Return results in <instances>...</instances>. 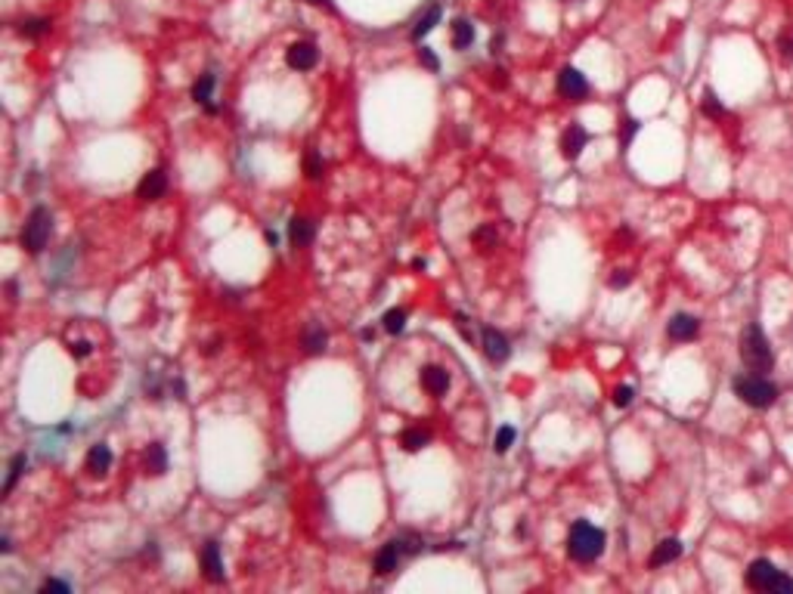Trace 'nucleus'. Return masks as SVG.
Here are the masks:
<instances>
[{"instance_id":"nucleus-18","label":"nucleus","mask_w":793,"mask_h":594,"mask_svg":"<svg viewBox=\"0 0 793 594\" xmlns=\"http://www.w3.org/2000/svg\"><path fill=\"white\" fill-rule=\"evenodd\" d=\"M301 344H304V353L316 356V353L325 350V344H329V334H325L323 325H307V328H304V338H301Z\"/></svg>"},{"instance_id":"nucleus-2","label":"nucleus","mask_w":793,"mask_h":594,"mask_svg":"<svg viewBox=\"0 0 793 594\" xmlns=\"http://www.w3.org/2000/svg\"><path fill=\"white\" fill-rule=\"evenodd\" d=\"M741 359H743V365H747L753 375L772 371V365H774L772 346H768L765 334H762V328L756 325V322L743 328V334H741Z\"/></svg>"},{"instance_id":"nucleus-12","label":"nucleus","mask_w":793,"mask_h":594,"mask_svg":"<svg viewBox=\"0 0 793 594\" xmlns=\"http://www.w3.org/2000/svg\"><path fill=\"white\" fill-rule=\"evenodd\" d=\"M697 331H700V322L688 313H675L673 319H669V328H666V334L673 340H694Z\"/></svg>"},{"instance_id":"nucleus-36","label":"nucleus","mask_w":793,"mask_h":594,"mask_svg":"<svg viewBox=\"0 0 793 594\" xmlns=\"http://www.w3.org/2000/svg\"><path fill=\"white\" fill-rule=\"evenodd\" d=\"M41 591H44V594H50V591H63V594H65V591H69V585H65V582H59V579H47L44 585H41Z\"/></svg>"},{"instance_id":"nucleus-1","label":"nucleus","mask_w":793,"mask_h":594,"mask_svg":"<svg viewBox=\"0 0 793 594\" xmlns=\"http://www.w3.org/2000/svg\"><path fill=\"white\" fill-rule=\"evenodd\" d=\"M605 532L598 526H592L589 520H576L570 526V536H567V554L574 557L576 563H592L605 554Z\"/></svg>"},{"instance_id":"nucleus-31","label":"nucleus","mask_w":793,"mask_h":594,"mask_svg":"<svg viewBox=\"0 0 793 594\" xmlns=\"http://www.w3.org/2000/svg\"><path fill=\"white\" fill-rule=\"evenodd\" d=\"M632 396H636V390H632L629 384H626V387H617V390H613V406H617V408H626V406L632 402Z\"/></svg>"},{"instance_id":"nucleus-16","label":"nucleus","mask_w":793,"mask_h":594,"mask_svg":"<svg viewBox=\"0 0 793 594\" xmlns=\"http://www.w3.org/2000/svg\"><path fill=\"white\" fill-rule=\"evenodd\" d=\"M288 239H292L294 248H304L313 241V223L307 217H292L288 220Z\"/></svg>"},{"instance_id":"nucleus-3","label":"nucleus","mask_w":793,"mask_h":594,"mask_svg":"<svg viewBox=\"0 0 793 594\" xmlns=\"http://www.w3.org/2000/svg\"><path fill=\"white\" fill-rule=\"evenodd\" d=\"M743 579H747V588H753V591H793V579L768 560H753Z\"/></svg>"},{"instance_id":"nucleus-17","label":"nucleus","mask_w":793,"mask_h":594,"mask_svg":"<svg viewBox=\"0 0 793 594\" xmlns=\"http://www.w3.org/2000/svg\"><path fill=\"white\" fill-rule=\"evenodd\" d=\"M679 554H682L679 538H663V542L654 548V554H651V566H666V563H673Z\"/></svg>"},{"instance_id":"nucleus-30","label":"nucleus","mask_w":793,"mask_h":594,"mask_svg":"<svg viewBox=\"0 0 793 594\" xmlns=\"http://www.w3.org/2000/svg\"><path fill=\"white\" fill-rule=\"evenodd\" d=\"M778 53L784 56L787 62H793V28H787L778 34Z\"/></svg>"},{"instance_id":"nucleus-5","label":"nucleus","mask_w":793,"mask_h":594,"mask_svg":"<svg viewBox=\"0 0 793 594\" xmlns=\"http://www.w3.org/2000/svg\"><path fill=\"white\" fill-rule=\"evenodd\" d=\"M50 232H53V217L47 208H34L32 214H28V223L25 229H22V248H25L28 254H41L47 248V241H50Z\"/></svg>"},{"instance_id":"nucleus-39","label":"nucleus","mask_w":793,"mask_h":594,"mask_svg":"<svg viewBox=\"0 0 793 594\" xmlns=\"http://www.w3.org/2000/svg\"><path fill=\"white\" fill-rule=\"evenodd\" d=\"M263 235H267V241H270V245H276V241H279V235H276L273 229H267V232H263Z\"/></svg>"},{"instance_id":"nucleus-10","label":"nucleus","mask_w":793,"mask_h":594,"mask_svg":"<svg viewBox=\"0 0 793 594\" xmlns=\"http://www.w3.org/2000/svg\"><path fill=\"white\" fill-rule=\"evenodd\" d=\"M586 142H589L586 130H583L580 124H570V127L564 130V136H561V155L567 161H576L583 155V148H586Z\"/></svg>"},{"instance_id":"nucleus-9","label":"nucleus","mask_w":793,"mask_h":594,"mask_svg":"<svg viewBox=\"0 0 793 594\" xmlns=\"http://www.w3.org/2000/svg\"><path fill=\"white\" fill-rule=\"evenodd\" d=\"M403 554H406V548H403V538H393V542H387L384 548L378 551V557H375V573H378V575L393 573Z\"/></svg>"},{"instance_id":"nucleus-37","label":"nucleus","mask_w":793,"mask_h":594,"mask_svg":"<svg viewBox=\"0 0 793 594\" xmlns=\"http://www.w3.org/2000/svg\"><path fill=\"white\" fill-rule=\"evenodd\" d=\"M69 350H72V356H75V359H84L90 353V344H87V340H78V344H72Z\"/></svg>"},{"instance_id":"nucleus-22","label":"nucleus","mask_w":793,"mask_h":594,"mask_svg":"<svg viewBox=\"0 0 793 594\" xmlns=\"http://www.w3.org/2000/svg\"><path fill=\"white\" fill-rule=\"evenodd\" d=\"M425 443H428V430H422V427H409V430L400 433V446L406 452H419Z\"/></svg>"},{"instance_id":"nucleus-19","label":"nucleus","mask_w":793,"mask_h":594,"mask_svg":"<svg viewBox=\"0 0 793 594\" xmlns=\"http://www.w3.org/2000/svg\"><path fill=\"white\" fill-rule=\"evenodd\" d=\"M112 468V449L109 446H90L87 452V470L90 474H106V470Z\"/></svg>"},{"instance_id":"nucleus-35","label":"nucleus","mask_w":793,"mask_h":594,"mask_svg":"<svg viewBox=\"0 0 793 594\" xmlns=\"http://www.w3.org/2000/svg\"><path fill=\"white\" fill-rule=\"evenodd\" d=\"M632 282V272L629 270H617L611 276V288H626V285Z\"/></svg>"},{"instance_id":"nucleus-33","label":"nucleus","mask_w":793,"mask_h":594,"mask_svg":"<svg viewBox=\"0 0 793 594\" xmlns=\"http://www.w3.org/2000/svg\"><path fill=\"white\" fill-rule=\"evenodd\" d=\"M636 133H638V121H636V118H626V121H623V130H620V142H623V146H629Z\"/></svg>"},{"instance_id":"nucleus-14","label":"nucleus","mask_w":793,"mask_h":594,"mask_svg":"<svg viewBox=\"0 0 793 594\" xmlns=\"http://www.w3.org/2000/svg\"><path fill=\"white\" fill-rule=\"evenodd\" d=\"M214 84H217V80H214V74H202V78L193 84V99H195L199 105H205L211 115H217L220 105L211 102V99H214Z\"/></svg>"},{"instance_id":"nucleus-11","label":"nucleus","mask_w":793,"mask_h":594,"mask_svg":"<svg viewBox=\"0 0 793 594\" xmlns=\"http://www.w3.org/2000/svg\"><path fill=\"white\" fill-rule=\"evenodd\" d=\"M484 353H487L490 362H506L512 346H508L506 334L496 331V328H484Z\"/></svg>"},{"instance_id":"nucleus-29","label":"nucleus","mask_w":793,"mask_h":594,"mask_svg":"<svg viewBox=\"0 0 793 594\" xmlns=\"http://www.w3.org/2000/svg\"><path fill=\"white\" fill-rule=\"evenodd\" d=\"M700 109H704V115H710V118H722V115H725V105L719 102L713 90L704 93V102H700Z\"/></svg>"},{"instance_id":"nucleus-28","label":"nucleus","mask_w":793,"mask_h":594,"mask_svg":"<svg viewBox=\"0 0 793 594\" xmlns=\"http://www.w3.org/2000/svg\"><path fill=\"white\" fill-rule=\"evenodd\" d=\"M496 241H499V235H496L493 226H481L475 232V245L481 248V251H490V248H496Z\"/></svg>"},{"instance_id":"nucleus-8","label":"nucleus","mask_w":793,"mask_h":594,"mask_svg":"<svg viewBox=\"0 0 793 594\" xmlns=\"http://www.w3.org/2000/svg\"><path fill=\"white\" fill-rule=\"evenodd\" d=\"M164 192H168V173H164L162 167L149 170L137 186V198H143V201H158Z\"/></svg>"},{"instance_id":"nucleus-20","label":"nucleus","mask_w":793,"mask_h":594,"mask_svg":"<svg viewBox=\"0 0 793 594\" xmlns=\"http://www.w3.org/2000/svg\"><path fill=\"white\" fill-rule=\"evenodd\" d=\"M168 470V455H164V446L162 443H152L146 449V474L152 476H162Z\"/></svg>"},{"instance_id":"nucleus-7","label":"nucleus","mask_w":793,"mask_h":594,"mask_svg":"<svg viewBox=\"0 0 793 594\" xmlns=\"http://www.w3.org/2000/svg\"><path fill=\"white\" fill-rule=\"evenodd\" d=\"M316 59H319V53L310 41H298L285 50V62H288V68H294V72H310V68L316 65Z\"/></svg>"},{"instance_id":"nucleus-23","label":"nucleus","mask_w":793,"mask_h":594,"mask_svg":"<svg viewBox=\"0 0 793 594\" xmlns=\"http://www.w3.org/2000/svg\"><path fill=\"white\" fill-rule=\"evenodd\" d=\"M440 22V6H431V10L425 12V19H419L413 28V41H422L425 34H431V28Z\"/></svg>"},{"instance_id":"nucleus-40","label":"nucleus","mask_w":793,"mask_h":594,"mask_svg":"<svg viewBox=\"0 0 793 594\" xmlns=\"http://www.w3.org/2000/svg\"><path fill=\"white\" fill-rule=\"evenodd\" d=\"M307 3H313V6H325L329 0H307Z\"/></svg>"},{"instance_id":"nucleus-6","label":"nucleus","mask_w":793,"mask_h":594,"mask_svg":"<svg viewBox=\"0 0 793 594\" xmlns=\"http://www.w3.org/2000/svg\"><path fill=\"white\" fill-rule=\"evenodd\" d=\"M558 93H561L564 99H574V102H580V99L589 96V80L586 74L580 72V68H561V74H558Z\"/></svg>"},{"instance_id":"nucleus-26","label":"nucleus","mask_w":793,"mask_h":594,"mask_svg":"<svg viewBox=\"0 0 793 594\" xmlns=\"http://www.w3.org/2000/svg\"><path fill=\"white\" fill-rule=\"evenodd\" d=\"M406 328V309H387L384 313V331L400 334Z\"/></svg>"},{"instance_id":"nucleus-24","label":"nucleus","mask_w":793,"mask_h":594,"mask_svg":"<svg viewBox=\"0 0 793 594\" xmlns=\"http://www.w3.org/2000/svg\"><path fill=\"white\" fill-rule=\"evenodd\" d=\"M44 31H50V19H22L19 22L22 37H41Z\"/></svg>"},{"instance_id":"nucleus-27","label":"nucleus","mask_w":793,"mask_h":594,"mask_svg":"<svg viewBox=\"0 0 793 594\" xmlns=\"http://www.w3.org/2000/svg\"><path fill=\"white\" fill-rule=\"evenodd\" d=\"M514 437H518V430H514L512 424L499 427V430H496V439H493V449L499 452V455H502V452H508V449H512V443H514Z\"/></svg>"},{"instance_id":"nucleus-38","label":"nucleus","mask_w":793,"mask_h":594,"mask_svg":"<svg viewBox=\"0 0 793 594\" xmlns=\"http://www.w3.org/2000/svg\"><path fill=\"white\" fill-rule=\"evenodd\" d=\"M490 84H493V87H506V84H508V78H506V68H496V72H493V78H490Z\"/></svg>"},{"instance_id":"nucleus-34","label":"nucleus","mask_w":793,"mask_h":594,"mask_svg":"<svg viewBox=\"0 0 793 594\" xmlns=\"http://www.w3.org/2000/svg\"><path fill=\"white\" fill-rule=\"evenodd\" d=\"M419 59H422V65L431 68V72H437V68H440V59L434 56V50H431V47H422V50H419Z\"/></svg>"},{"instance_id":"nucleus-25","label":"nucleus","mask_w":793,"mask_h":594,"mask_svg":"<svg viewBox=\"0 0 793 594\" xmlns=\"http://www.w3.org/2000/svg\"><path fill=\"white\" fill-rule=\"evenodd\" d=\"M25 464H28V455H25V452H19V455L13 458V464H10V474H7V483H3V492H13V486H16V480L22 476Z\"/></svg>"},{"instance_id":"nucleus-15","label":"nucleus","mask_w":793,"mask_h":594,"mask_svg":"<svg viewBox=\"0 0 793 594\" xmlns=\"http://www.w3.org/2000/svg\"><path fill=\"white\" fill-rule=\"evenodd\" d=\"M422 387L431 396H440L450 390V375L444 368H437V365H428V368H422Z\"/></svg>"},{"instance_id":"nucleus-4","label":"nucleus","mask_w":793,"mask_h":594,"mask_svg":"<svg viewBox=\"0 0 793 594\" xmlns=\"http://www.w3.org/2000/svg\"><path fill=\"white\" fill-rule=\"evenodd\" d=\"M735 393L750 408H768L774 402V396H778V387L772 381H765L762 375H741L735 377Z\"/></svg>"},{"instance_id":"nucleus-21","label":"nucleus","mask_w":793,"mask_h":594,"mask_svg":"<svg viewBox=\"0 0 793 594\" xmlns=\"http://www.w3.org/2000/svg\"><path fill=\"white\" fill-rule=\"evenodd\" d=\"M475 43V28H471L468 19H456L453 22V47L456 50H465Z\"/></svg>"},{"instance_id":"nucleus-32","label":"nucleus","mask_w":793,"mask_h":594,"mask_svg":"<svg viewBox=\"0 0 793 594\" xmlns=\"http://www.w3.org/2000/svg\"><path fill=\"white\" fill-rule=\"evenodd\" d=\"M323 167H325V164H323V158H319L316 152H310V155H307V177H310V179L323 177Z\"/></svg>"},{"instance_id":"nucleus-13","label":"nucleus","mask_w":793,"mask_h":594,"mask_svg":"<svg viewBox=\"0 0 793 594\" xmlns=\"http://www.w3.org/2000/svg\"><path fill=\"white\" fill-rule=\"evenodd\" d=\"M202 569L211 582H224V560H220V548L217 542H208L202 548Z\"/></svg>"}]
</instances>
